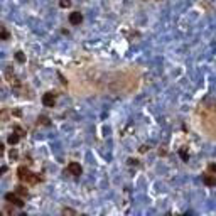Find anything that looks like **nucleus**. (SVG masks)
<instances>
[{
    "label": "nucleus",
    "instance_id": "obj_16",
    "mask_svg": "<svg viewBox=\"0 0 216 216\" xmlns=\"http://www.w3.org/2000/svg\"><path fill=\"white\" fill-rule=\"evenodd\" d=\"M14 130L17 132V134H20V137H22V135H26V132H24V130H22V128H20V127H15Z\"/></svg>",
    "mask_w": 216,
    "mask_h": 216
},
{
    "label": "nucleus",
    "instance_id": "obj_9",
    "mask_svg": "<svg viewBox=\"0 0 216 216\" xmlns=\"http://www.w3.org/2000/svg\"><path fill=\"white\" fill-rule=\"evenodd\" d=\"M27 172H29V171H27V167H26V165H22V167H19V169H17V176H19V179L22 181L24 177H26V174H27Z\"/></svg>",
    "mask_w": 216,
    "mask_h": 216
},
{
    "label": "nucleus",
    "instance_id": "obj_2",
    "mask_svg": "<svg viewBox=\"0 0 216 216\" xmlns=\"http://www.w3.org/2000/svg\"><path fill=\"white\" fill-rule=\"evenodd\" d=\"M5 201H9L10 204H14V206H17V208H22V206H24V201H22V199H20L15 193L5 194Z\"/></svg>",
    "mask_w": 216,
    "mask_h": 216
},
{
    "label": "nucleus",
    "instance_id": "obj_10",
    "mask_svg": "<svg viewBox=\"0 0 216 216\" xmlns=\"http://www.w3.org/2000/svg\"><path fill=\"white\" fill-rule=\"evenodd\" d=\"M15 59H17L19 63H26V56H24V52L17 51V52H15Z\"/></svg>",
    "mask_w": 216,
    "mask_h": 216
},
{
    "label": "nucleus",
    "instance_id": "obj_17",
    "mask_svg": "<svg viewBox=\"0 0 216 216\" xmlns=\"http://www.w3.org/2000/svg\"><path fill=\"white\" fill-rule=\"evenodd\" d=\"M2 39H9V32H7L5 29L2 31Z\"/></svg>",
    "mask_w": 216,
    "mask_h": 216
},
{
    "label": "nucleus",
    "instance_id": "obj_4",
    "mask_svg": "<svg viewBox=\"0 0 216 216\" xmlns=\"http://www.w3.org/2000/svg\"><path fill=\"white\" fill-rule=\"evenodd\" d=\"M68 172L71 174V176L74 177H78V176H81V172H83V167L78 162H69V165H68Z\"/></svg>",
    "mask_w": 216,
    "mask_h": 216
},
{
    "label": "nucleus",
    "instance_id": "obj_18",
    "mask_svg": "<svg viewBox=\"0 0 216 216\" xmlns=\"http://www.w3.org/2000/svg\"><path fill=\"white\" fill-rule=\"evenodd\" d=\"M128 162H130L132 165H137V164H139V160H135V159H128Z\"/></svg>",
    "mask_w": 216,
    "mask_h": 216
},
{
    "label": "nucleus",
    "instance_id": "obj_3",
    "mask_svg": "<svg viewBox=\"0 0 216 216\" xmlns=\"http://www.w3.org/2000/svg\"><path fill=\"white\" fill-rule=\"evenodd\" d=\"M42 105L47 106V108H52L54 105H56V95H54V93L42 95Z\"/></svg>",
    "mask_w": 216,
    "mask_h": 216
},
{
    "label": "nucleus",
    "instance_id": "obj_7",
    "mask_svg": "<svg viewBox=\"0 0 216 216\" xmlns=\"http://www.w3.org/2000/svg\"><path fill=\"white\" fill-rule=\"evenodd\" d=\"M203 182H204L206 186H216V176H213V174H204V176H203Z\"/></svg>",
    "mask_w": 216,
    "mask_h": 216
},
{
    "label": "nucleus",
    "instance_id": "obj_14",
    "mask_svg": "<svg viewBox=\"0 0 216 216\" xmlns=\"http://www.w3.org/2000/svg\"><path fill=\"white\" fill-rule=\"evenodd\" d=\"M63 214H76V211L71 209V208H64V209H63Z\"/></svg>",
    "mask_w": 216,
    "mask_h": 216
},
{
    "label": "nucleus",
    "instance_id": "obj_13",
    "mask_svg": "<svg viewBox=\"0 0 216 216\" xmlns=\"http://www.w3.org/2000/svg\"><path fill=\"white\" fill-rule=\"evenodd\" d=\"M39 123L41 125H49V118L47 117H39Z\"/></svg>",
    "mask_w": 216,
    "mask_h": 216
},
{
    "label": "nucleus",
    "instance_id": "obj_1",
    "mask_svg": "<svg viewBox=\"0 0 216 216\" xmlns=\"http://www.w3.org/2000/svg\"><path fill=\"white\" fill-rule=\"evenodd\" d=\"M201 120H203V127L206 132H209L211 135L216 139V103L213 105H203L201 110Z\"/></svg>",
    "mask_w": 216,
    "mask_h": 216
},
{
    "label": "nucleus",
    "instance_id": "obj_11",
    "mask_svg": "<svg viewBox=\"0 0 216 216\" xmlns=\"http://www.w3.org/2000/svg\"><path fill=\"white\" fill-rule=\"evenodd\" d=\"M181 157H182V160H184V162L189 160V155H188V152H186V149H181Z\"/></svg>",
    "mask_w": 216,
    "mask_h": 216
},
{
    "label": "nucleus",
    "instance_id": "obj_5",
    "mask_svg": "<svg viewBox=\"0 0 216 216\" xmlns=\"http://www.w3.org/2000/svg\"><path fill=\"white\" fill-rule=\"evenodd\" d=\"M41 179H42V176H39V174H34V172L29 171L22 181H26L27 184H37V182H41Z\"/></svg>",
    "mask_w": 216,
    "mask_h": 216
},
{
    "label": "nucleus",
    "instance_id": "obj_19",
    "mask_svg": "<svg viewBox=\"0 0 216 216\" xmlns=\"http://www.w3.org/2000/svg\"><path fill=\"white\" fill-rule=\"evenodd\" d=\"M209 171H211V172H216V164H211V165H209Z\"/></svg>",
    "mask_w": 216,
    "mask_h": 216
},
{
    "label": "nucleus",
    "instance_id": "obj_20",
    "mask_svg": "<svg viewBox=\"0 0 216 216\" xmlns=\"http://www.w3.org/2000/svg\"><path fill=\"white\" fill-rule=\"evenodd\" d=\"M10 157H12V159H15V157H17V152L12 150V152H10Z\"/></svg>",
    "mask_w": 216,
    "mask_h": 216
},
{
    "label": "nucleus",
    "instance_id": "obj_6",
    "mask_svg": "<svg viewBox=\"0 0 216 216\" xmlns=\"http://www.w3.org/2000/svg\"><path fill=\"white\" fill-rule=\"evenodd\" d=\"M69 22L73 24V26H80L83 22V14L80 12H73V14H69Z\"/></svg>",
    "mask_w": 216,
    "mask_h": 216
},
{
    "label": "nucleus",
    "instance_id": "obj_12",
    "mask_svg": "<svg viewBox=\"0 0 216 216\" xmlns=\"http://www.w3.org/2000/svg\"><path fill=\"white\" fill-rule=\"evenodd\" d=\"M59 5L63 7V9H68V7L71 5V0H61V2H59Z\"/></svg>",
    "mask_w": 216,
    "mask_h": 216
},
{
    "label": "nucleus",
    "instance_id": "obj_8",
    "mask_svg": "<svg viewBox=\"0 0 216 216\" xmlns=\"http://www.w3.org/2000/svg\"><path fill=\"white\" fill-rule=\"evenodd\" d=\"M19 140H20V134H17V132L14 130V134H10V135H9L7 142H9L10 145H17V144H19Z\"/></svg>",
    "mask_w": 216,
    "mask_h": 216
},
{
    "label": "nucleus",
    "instance_id": "obj_15",
    "mask_svg": "<svg viewBox=\"0 0 216 216\" xmlns=\"http://www.w3.org/2000/svg\"><path fill=\"white\" fill-rule=\"evenodd\" d=\"M17 193H19V194H24V196H29V193L26 191V188H22V186H20V188H17Z\"/></svg>",
    "mask_w": 216,
    "mask_h": 216
}]
</instances>
